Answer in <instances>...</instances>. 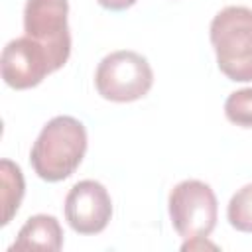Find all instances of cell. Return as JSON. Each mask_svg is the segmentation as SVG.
I'll return each mask as SVG.
<instances>
[{
  "label": "cell",
  "instance_id": "6da1fadb",
  "mask_svg": "<svg viewBox=\"0 0 252 252\" xmlns=\"http://www.w3.org/2000/svg\"><path fill=\"white\" fill-rule=\"evenodd\" d=\"M87 152V130L73 116L51 118L35 138L30 154L33 171L43 181H63L75 173Z\"/></svg>",
  "mask_w": 252,
  "mask_h": 252
},
{
  "label": "cell",
  "instance_id": "7a4b0ae2",
  "mask_svg": "<svg viewBox=\"0 0 252 252\" xmlns=\"http://www.w3.org/2000/svg\"><path fill=\"white\" fill-rule=\"evenodd\" d=\"M209 32L219 69L230 81H252V10L226 6L213 18Z\"/></svg>",
  "mask_w": 252,
  "mask_h": 252
},
{
  "label": "cell",
  "instance_id": "3957f363",
  "mask_svg": "<svg viewBox=\"0 0 252 252\" xmlns=\"http://www.w3.org/2000/svg\"><path fill=\"white\" fill-rule=\"evenodd\" d=\"M94 85L98 94L106 100L132 102L148 94L154 85V71L144 55L120 49L108 53L98 63Z\"/></svg>",
  "mask_w": 252,
  "mask_h": 252
},
{
  "label": "cell",
  "instance_id": "277c9868",
  "mask_svg": "<svg viewBox=\"0 0 252 252\" xmlns=\"http://www.w3.org/2000/svg\"><path fill=\"white\" fill-rule=\"evenodd\" d=\"M169 219L173 228L185 240L207 238L217 224V197L213 189L199 179H185L169 193Z\"/></svg>",
  "mask_w": 252,
  "mask_h": 252
},
{
  "label": "cell",
  "instance_id": "5b68a950",
  "mask_svg": "<svg viewBox=\"0 0 252 252\" xmlns=\"http://www.w3.org/2000/svg\"><path fill=\"white\" fill-rule=\"evenodd\" d=\"M67 14V0H28L24 6V32L47 49L55 71L67 63L71 53Z\"/></svg>",
  "mask_w": 252,
  "mask_h": 252
},
{
  "label": "cell",
  "instance_id": "8992f818",
  "mask_svg": "<svg viewBox=\"0 0 252 252\" xmlns=\"http://www.w3.org/2000/svg\"><path fill=\"white\" fill-rule=\"evenodd\" d=\"M0 69L4 83L18 91L39 85L55 71L47 49L30 35H22L6 43L2 49Z\"/></svg>",
  "mask_w": 252,
  "mask_h": 252
},
{
  "label": "cell",
  "instance_id": "52a82bcc",
  "mask_svg": "<svg viewBox=\"0 0 252 252\" xmlns=\"http://www.w3.org/2000/svg\"><path fill=\"white\" fill-rule=\"evenodd\" d=\"M112 217V201L102 183L83 179L65 197V219L79 234H98Z\"/></svg>",
  "mask_w": 252,
  "mask_h": 252
},
{
  "label": "cell",
  "instance_id": "ba28073f",
  "mask_svg": "<svg viewBox=\"0 0 252 252\" xmlns=\"http://www.w3.org/2000/svg\"><path fill=\"white\" fill-rule=\"evenodd\" d=\"M63 246V230L55 217L51 215H33L20 228L16 242L10 246L14 250H49L57 252Z\"/></svg>",
  "mask_w": 252,
  "mask_h": 252
},
{
  "label": "cell",
  "instance_id": "9c48e42d",
  "mask_svg": "<svg viewBox=\"0 0 252 252\" xmlns=\"http://www.w3.org/2000/svg\"><path fill=\"white\" fill-rule=\"evenodd\" d=\"M0 177H2V224H8L12 217L18 213L22 197H24V175L22 169L10 161H0Z\"/></svg>",
  "mask_w": 252,
  "mask_h": 252
},
{
  "label": "cell",
  "instance_id": "30bf717a",
  "mask_svg": "<svg viewBox=\"0 0 252 252\" xmlns=\"http://www.w3.org/2000/svg\"><path fill=\"white\" fill-rule=\"evenodd\" d=\"M226 217L230 226L240 232H252V183L240 187L228 201Z\"/></svg>",
  "mask_w": 252,
  "mask_h": 252
},
{
  "label": "cell",
  "instance_id": "8fae6325",
  "mask_svg": "<svg viewBox=\"0 0 252 252\" xmlns=\"http://www.w3.org/2000/svg\"><path fill=\"white\" fill-rule=\"evenodd\" d=\"M224 114L232 124L252 128V89L230 93L224 102Z\"/></svg>",
  "mask_w": 252,
  "mask_h": 252
},
{
  "label": "cell",
  "instance_id": "7c38bea8",
  "mask_svg": "<svg viewBox=\"0 0 252 252\" xmlns=\"http://www.w3.org/2000/svg\"><path fill=\"white\" fill-rule=\"evenodd\" d=\"M102 8L106 10H114V12H120V10H126L130 6L136 4V0H96Z\"/></svg>",
  "mask_w": 252,
  "mask_h": 252
}]
</instances>
